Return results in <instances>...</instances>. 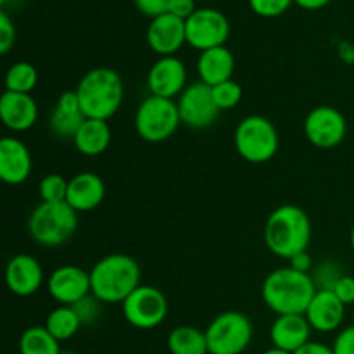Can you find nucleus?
<instances>
[{
  "label": "nucleus",
  "mask_w": 354,
  "mask_h": 354,
  "mask_svg": "<svg viewBox=\"0 0 354 354\" xmlns=\"http://www.w3.org/2000/svg\"><path fill=\"white\" fill-rule=\"evenodd\" d=\"M61 354H75L73 351H61Z\"/></svg>",
  "instance_id": "a18cd8bd"
},
{
  "label": "nucleus",
  "mask_w": 354,
  "mask_h": 354,
  "mask_svg": "<svg viewBox=\"0 0 354 354\" xmlns=\"http://www.w3.org/2000/svg\"><path fill=\"white\" fill-rule=\"evenodd\" d=\"M180 120L185 127L194 130H204L216 121L220 109L213 99V90L203 82H194L180 93L178 100Z\"/></svg>",
  "instance_id": "f8f14e48"
},
{
  "label": "nucleus",
  "mask_w": 354,
  "mask_h": 354,
  "mask_svg": "<svg viewBox=\"0 0 354 354\" xmlns=\"http://www.w3.org/2000/svg\"><path fill=\"white\" fill-rule=\"evenodd\" d=\"M78 213L68 203H40L28 218V234L44 248H59L75 235Z\"/></svg>",
  "instance_id": "39448f33"
},
{
  "label": "nucleus",
  "mask_w": 354,
  "mask_h": 354,
  "mask_svg": "<svg viewBox=\"0 0 354 354\" xmlns=\"http://www.w3.org/2000/svg\"><path fill=\"white\" fill-rule=\"evenodd\" d=\"M310 275L317 290H334V287L337 286V282L346 273L341 263H337L335 259H324L317 266H313Z\"/></svg>",
  "instance_id": "c85d7f7f"
},
{
  "label": "nucleus",
  "mask_w": 354,
  "mask_h": 354,
  "mask_svg": "<svg viewBox=\"0 0 354 354\" xmlns=\"http://www.w3.org/2000/svg\"><path fill=\"white\" fill-rule=\"evenodd\" d=\"M111 138H113V131H111L107 121L86 118L73 137V144L80 154L95 158V156L104 154L109 149Z\"/></svg>",
  "instance_id": "b1692460"
},
{
  "label": "nucleus",
  "mask_w": 354,
  "mask_h": 354,
  "mask_svg": "<svg viewBox=\"0 0 354 354\" xmlns=\"http://www.w3.org/2000/svg\"><path fill=\"white\" fill-rule=\"evenodd\" d=\"M145 37H147L149 47L156 54H159L161 57L175 55L187 44L185 21L169 12L152 17Z\"/></svg>",
  "instance_id": "2eb2a0df"
},
{
  "label": "nucleus",
  "mask_w": 354,
  "mask_h": 354,
  "mask_svg": "<svg viewBox=\"0 0 354 354\" xmlns=\"http://www.w3.org/2000/svg\"><path fill=\"white\" fill-rule=\"evenodd\" d=\"M106 197V183L99 175L90 171L78 173L69 180L66 203L76 213H88L99 207Z\"/></svg>",
  "instance_id": "412c9836"
},
{
  "label": "nucleus",
  "mask_w": 354,
  "mask_h": 354,
  "mask_svg": "<svg viewBox=\"0 0 354 354\" xmlns=\"http://www.w3.org/2000/svg\"><path fill=\"white\" fill-rule=\"evenodd\" d=\"M344 315L346 306L332 290H317L304 317L310 322L313 330L320 334H330L341 327Z\"/></svg>",
  "instance_id": "a211bd4d"
},
{
  "label": "nucleus",
  "mask_w": 354,
  "mask_h": 354,
  "mask_svg": "<svg viewBox=\"0 0 354 354\" xmlns=\"http://www.w3.org/2000/svg\"><path fill=\"white\" fill-rule=\"evenodd\" d=\"M180 113L178 104L173 99L149 95L142 100L135 114V130L138 137L151 144H161L171 138L178 130Z\"/></svg>",
  "instance_id": "0eeeda50"
},
{
  "label": "nucleus",
  "mask_w": 354,
  "mask_h": 354,
  "mask_svg": "<svg viewBox=\"0 0 354 354\" xmlns=\"http://www.w3.org/2000/svg\"><path fill=\"white\" fill-rule=\"evenodd\" d=\"M261 354H292V353L283 351V349H279V348H270V349H266V351L261 353Z\"/></svg>",
  "instance_id": "37998d69"
},
{
  "label": "nucleus",
  "mask_w": 354,
  "mask_h": 354,
  "mask_svg": "<svg viewBox=\"0 0 354 354\" xmlns=\"http://www.w3.org/2000/svg\"><path fill=\"white\" fill-rule=\"evenodd\" d=\"M348 121L344 114L332 106H318L304 120V135L318 149H334L346 138Z\"/></svg>",
  "instance_id": "9b49d317"
},
{
  "label": "nucleus",
  "mask_w": 354,
  "mask_h": 354,
  "mask_svg": "<svg viewBox=\"0 0 354 354\" xmlns=\"http://www.w3.org/2000/svg\"><path fill=\"white\" fill-rule=\"evenodd\" d=\"M234 144L242 159L251 165H263L277 156L280 138L275 124L268 118L252 114L237 124Z\"/></svg>",
  "instance_id": "423d86ee"
},
{
  "label": "nucleus",
  "mask_w": 354,
  "mask_h": 354,
  "mask_svg": "<svg viewBox=\"0 0 354 354\" xmlns=\"http://www.w3.org/2000/svg\"><path fill=\"white\" fill-rule=\"evenodd\" d=\"M185 33L187 44L204 52L227 44L230 37V23L221 10L201 7L185 21Z\"/></svg>",
  "instance_id": "9d476101"
},
{
  "label": "nucleus",
  "mask_w": 354,
  "mask_h": 354,
  "mask_svg": "<svg viewBox=\"0 0 354 354\" xmlns=\"http://www.w3.org/2000/svg\"><path fill=\"white\" fill-rule=\"evenodd\" d=\"M311 220L303 207L283 204L268 216L263 239L270 251L282 259H290L306 251L311 242Z\"/></svg>",
  "instance_id": "f03ea898"
},
{
  "label": "nucleus",
  "mask_w": 354,
  "mask_h": 354,
  "mask_svg": "<svg viewBox=\"0 0 354 354\" xmlns=\"http://www.w3.org/2000/svg\"><path fill=\"white\" fill-rule=\"evenodd\" d=\"M75 92L85 118L107 121L123 104L124 82L113 68L99 66L83 75Z\"/></svg>",
  "instance_id": "20e7f679"
},
{
  "label": "nucleus",
  "mask_w": 354,
  "mask_h": 354,
  "mask_svg": "<svg viewBox=\"0 0 354 354\" xmlns=\"http://www.w3.org/2000/svg\"><path fill=\"white\" fill-rule=\"evenodd\" d=\"M47 290L52 299L61 306H73L92 294L90 272H85L76 265L59 266L48 275Z\"/></svg>",
  "instance_id": "ddd939ff"
},
{
  "label": "nucleus",
  "mask_w": 354,
  "mask_h": 354,
  "mask_svg": "<svg viewBox=\"0 0 354 354\" xmlns=\"http://www.w3.org/2000/svg\"><path fill=\"white\" fill-rule=\"evenodd\" d=\"M85 120L86 118L83 114L82 106H80L76 92L68 90V92H62L55 102L50 118H48V128L55 137L71 138L73 140V137Z\"/></svg>",
  "instance_id": "4be33fe9"
},
{
  "label": "nucleus",
  "mask_w": 354,
  "mask_h": 354,
  "mask_svg": "<svg viewBox=\"0 0 354 354\" xmlns=\"http://www.w3.org/2000/svg\"><path fill=\"white\" fill-rule=\"evenodd\" d=\"M317 294L310 273H301L290 266L273 270L261 286V296L266 306L279 315H304Z\"/></svg>",
  "instance_id": "f257e3e1"
},
{
  "label": "nucleus",
  "mask_w": 354,
  "mask_h": 354,
  "mask_svg": "<svg viewBox=\"0 0 354 354\" xmlns=\"http://www.w3.org/2000/svg\"><path fill=\"white\" fill-rule=\"evenodd\" d=\"M147 86L151 95L173 99L187 88V68L176 55L159 57L147 75Z\"/></svg>",
  "instance_id": "4468645a"
},
{
  "label": "nucleus",
  "mask_w": 354,
  "mask_h": 354,
  "mask_svg": "<svg viewBox=\"0 0 354 354\" xmlns=\"http://www.w3.org/2000/svg\"><path fill=\"white\" fill-rule=\"evenodd\" d=\"M332 292L339 297L344 306H349V304H354V277L344 275L337 282V286L334 287Z\"/></svg>",
  "instance_id": "e433bc0d"
},
{
  "label": "nucleus",
  "mask_w": 354,
  "mask_h": 354,
  "mask_svg": "<svg viewBox=\"0 0 354 354\" xmlns=\"http://www.w3.org/2000/svg\"><path fill=\"white\" fill-rule=\"evenodd\" d=\"M294 0H249V6L258 16L277 17L286 12Z\"/></svg>",
  "instance_id": "473e14b6"
},
{
  "label": "nucleus",
  "mask_w": 354,
  "mask_h": 354,
  "mask_svg": "<svg viewBox=\"0 0 354 354\" xmlns=\"http://www.w3.org/2000/svg\"><path fill=\"white\" fill-rule=\"evenodd\" d=\"M59 341L45 327H30L19 337V354H61Z\"/></svg>",
  "instance_id": "bb28decb"
},
{
  "label": "nucleus",
  "mask_w": 354,
  "mask_h": 354,
  "mask_svg": "<svg viewBox=\"0 0 354 354\" xmlns=\"http://www.w3.org/2000/svg\"><path fill=\"white\" fill-rule=\"evenodd\" d=\"M289 263L290 268L297 270V272L301 273H311V270H313V258L308 254V251L297 252L296 256H292V258L289 259Z\"/></svg>",
  "instance_id": "58836bf2"
},
{
  "label": "nucleus",
  "mask_w": 354,
  "mask_h": 354,
  "mask_svg": "<svg viewBox=\"0 0 354 354\" xmlns=\"http://www.w3.org/2000/svg\"><path fill=\"white\" fill-rule=\"evenodd\" d=\"M33 169L30 149L16 137L0 140V178L7 185H21L26 182Z\"/></svg>",
  "instance_id": "dca6fc26"
},
{
  "label": "nucleus",
  "mask_w": 354,
  "mask_h": 354,
  "mask_svg": "<svg viewBox=\"0 0 354 354\" xmlns=\"http://www.w3.org/2000/svg\"><path fill=\"white\" fill-rule=\"evenodd\" d=\"M337 54L342 62H346V64H354V44H351V41L342 40L337 47Z\"/></svg>",
  "instance_id": "a19ab883"
},
{
  "label": "nucleus",
  "mask_w": 354,
  "mask_h": 354,
  "mask_svg": "<svg viewBox=\"0 0 354 354\" xmlns=\"http://www.w3.org/2000/svg\"><path fill=\"white\" fill-rule=\"evenodd\" d=\"M16 41V28L6 10L0 12V54L6 55Z\"/></svg>",
  "instance_id": "72a5a7b5"
},
{
  "label": "nucleus",
  "mask_w": 354,
  "mask_h": 354,
  "mask_svg": "<svg viewBox=\"0 0 354 354\" xmlns=\"http://www.w3.org/2000/svg\"><path fill=\"white\" fill-rule=\"evenodd\" d=\"M349 242H351V249H353V252H354V225H353V228H351V234H349Z\"/></svg>",
  "instance_id": "c03bdc74"
},
{
  "label": "nucleus",
  "mask_w": 354,
  "mask_h": 354,
  "mask_svg": "<svg viewBox=\"0 0 354 354\" xmlns=\"http://www.w3.org/2000/svg\"><path fill=\"white\" fill-rule=\"evenodd\" d=\"M73 308H75L82 325H92L93 322H97V318L100 317L102 303H100L93 294H90V296L83 297V299L78 301L76 304H73Z\"/></svg>",
  "instance_id": "2f4dec72"
},
{
  "label": "nucleus",
  "mask_w": 354,
  "mask_h": 354,
  "mask_svg": "<svg viewBox=\"0 0 354 354\" xmlns=\"http://www.w3.org/2000/svg\"><path fill=\"white\" fill-rule=\"evenodd\" d=\"M133 3L142 14H145V16L152 19V17H158L161 14L168 12L169 0H133Z\"/></svg>",
  "instance_id": "c9c22d12"
},
{
  "label": "nucleus",
  "mask_w": 354,
  "mask_h": 354,
  "mask_svg": "<svg viewBox=\"0 0 354 354\" xmlns=\"http://www.w3.org/2000/svg\"><path fill=\"white\" fill-rule=\"evenodd\" d=\"M211 90H213V99L220 111L234 109L235 106L241 104L242 95H244V90H242V86L235 80L220 83V85L213 86Z\"/></svg>",
  "instance_id": "7c9ffc66"
},
{
  "label": "nucleus",
  "mask_w": 354,
  "mask_h": 354,
  "mask_svg": "<svg viewBox=\"0 0 354 354\" xmlns=\"http://www.w3.org/2000/svg\"><path fill=\"white\" fill-rule=\"evenodd\" d=\"M0 120L12 131H26L38 120V106L30 93L6 92L0 97Z\"/></svg>",
  "instance_id": "6ab92c4d"
},
{
  "label": "nucleus",
  "mask_w": 354,
  "mask_h": 354,
  "mask_svg": "<svg viewBox=\"0 0 354 354\" xmlns=\"http://www.w3.org/2000/svg\"><path fill=\"white\" fill-rule=\"evenodd\" d=\"M197 10L196 0H169L168 12L187 21Z\"/></svg>",
  "instance_id": "4c0bfd02"
},
{
  "label": "nucleus",
  "mask_w": 354,
  "mask_h": 354,
  "mask_svg": "<svg viewBox=\"0 0 354 354\" xmlns=\"http://www.w3.org/2000/svg\"><path fill=\"white\" fill-rule=\"evenodd\" d=\"M334 354H354V325L342 328L332 344Z\"/></svg>",
  "instance_id": "f704fd0d"
},
{
  "label": "nucleus",
  "mask_w": 354,
  "mask_h": 354,
  "mask_svg": "<svg viewBox=\"0 0 354 354\" xmlns=\"http://www.w3.org/2000/svg\"><path fill=\"white\" fill-rule=\"evenodd\" d=\"M204 332L209 354H242L252 341V324L241 311H223Z\"/></svg>",
  "instance_id": "6e6552de"
},
{
  "label": "nucleus",
  "mask_w": 354,
  "mask_h": 354,
  "mask_svg": "<svg viewBox=\"0 0 354 354\" xmlns=\"http://www.w3.org/2000/svg\"><path fill=\"white\" fill-rule=\"evenodd\" d=\"M168 349L171 354H209L206 332L192 325H180L169 332Z\"/></svg>",
  "instance_id": "393cba45"
},
{
  "label": "nucleus",
  "mask_w": 354,
  "mask_h": 354,
  "mask_svg": "<svg viewBox=\"0 0 354 354\" xmlns=\"http://www.w3.org/2000/svg\"><path fill=\"white\" fill-rule=\"evenodd\" d=\"M124 320L138 330H152L168 317V299L158 287L140 286L123 303Z\"/></svg>",
  "instance_id": "1a4fd4ad"
},
{
  "label": "nucleus",
  "mask_w": 354,
  "mask_h": 354,
  "mask_svg": "<svg viewBox=\"0 0 354 354\" xmlns=\"http://www.w3.org/2000/svg\"><path fill=\"white\" fill-rule=\"evenodd\" d=\"M197 73H199V82L206 83L211 88L228 80H234L232 78L235 73L234 54L225 45L201 52L197 59Z\"/></svg>",
  "instance_id": "5701e85b"
},
{
  "label": "nucleus",
  "mask_w": 354,
  "mask_h": 354,
  "mask_svg": "<svg viewBox=\"0 0 354 354\" xmlns=\"http://www.w3.org/2000/svg\"><path fill=\"white\" fill-rule=\"evenodd\" d=\"M311 332L313 328L304 315H279L270 328V341L273 348L296 353L310 342Z\"/></svg>",
  "instance_id": "aec40b11"
},
{
  "label": "nucleus",
  "mask_w": 354,
  "mask_h": 354,
  "mask_svg": "<svg viewBox=\"0 0 354 354\" xmlns=\"http://www.w3.org/2000/svg\"><path fill=\"white\" fill-rule=\"evenodd\" d=\"M294 2H296L299 7H303V9L317 10L327 6V3L332 2V0H294Z\"/></svg>",
  "instance_id": "79ce46f5"
},
{
  "label": "nucleus",
  "mask_w": 354,
  "mask_h": 354,
  "mask_svg": "<svg viewBox=\"0 0 354 354\" xmlns=\"http://www.w3.org/2000/svg\"><path fill=\"white\" fill-rule=\"evenodd\" d=\"M68 185L69 180H66L59 173H50V175L44 176L40 182V187H38L41 203H66Z\"/></svg>",
  "instance_id": "c756f323"
},
{
  "label": "nucleus",
  "mask_w": 354,
  "mask_h": 354,
  "mask_svg": "<svg viewBox=\"0 0 354 354\" xmlns=\"http://www.w3.org/2000/svg\"><path fill=\"white\" fill-rule=\"evenodd\" d=\"M140 279L142 272L137 259L121 252L104 256L90 270L92 294L102 304H123L142 286Z\"/></svg>",
  "instance_id": "7ed1b4c3"
},
{
  "label": "nucleus",
  "mask_w": 354,
  "mask_h": 354,
  "mask_svg": "<svg viewBox=\"0 0 354 354\" xmlns=\"http://www.w3.org/2000/svg\"><path fill=\"white\" fill-rule=\"evenodd\" d=\"M38 83V71L31 62H14L6 73V90L16 93H31Z\"/></svg>",
  "instance_id": "cd10ccee"
},
{
  "label": "nucleus",
  "mask_w": 354,
  "mask_h": 354,
  "mask_svg": "<svg viewBox=\"0 0 354 354\" xmlns=\"http://www.w3.org/2000/svg\"><path fill=\"white\" fill-rule=\"evenodd\" d=\"M6 283L12 294L30 297L40 290L44 283V268L31 254H16L6 266Z\"/></svg>",
  "instance_id": "f3484780"
},
{
  "label": "nucleus",
  "mask_w": 354,
  "mask_h": 354,
  "mask_svg": "<svg viewBox=\"0 0 354 354\" xmlns=\"http://www.w3.org/2000/svg\"><path fill=\"white\" fill-rule=\"evenodd\" d=\"M45 328L57 339L59 342L69 341L78 334L82 322H80L78 315H76L73 306H57L48 313L47 320H45Z\"/></svg>",
  "instance_id": "a878e982"
},
{
  "label": "nucleus",
  "mask_w": 354,
  "mask_h": 354,
  "mask_svg": "<svg viewBox=\"0 0 354 354\" xmlns=\"http://www.w3.org/2000/svg\"><path fill=\"white\" fill-rule=\"evenodd\" d=\"M292 354H334V349H332V346L324 344V342L310 341L308 344H304L303 348L297 349Z\"/></svg>",
  "instance_id": "ea45409f"
}]
</instances>
